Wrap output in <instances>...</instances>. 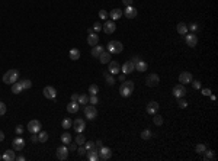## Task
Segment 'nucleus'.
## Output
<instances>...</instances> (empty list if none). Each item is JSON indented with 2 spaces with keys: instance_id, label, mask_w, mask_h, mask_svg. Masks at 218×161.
<instances>
[{
  "instance_id": "obj_59",
  "label": "nucleus",
  "mask_w": 218,
  "mask_h": 161,
  "mask_svg": "<svg viewBox=\"0 0 218 161\" xmlns=\"http://www.w3.org/2000/svg\"><path fill=\"white\" fill-rule=\"evenodd\" d=\"M77 99H79V95H77V93H74V95L71 96V100L73 102H77Z\"/></svg>"
},
{
  "instance_id": "obj_19",
  "label": "nucleus",
  "mask_w": 218,
  "mask_h": 161,
  "mask_svg": "<svg viewBox=\"0 0 218 161\" xmlns=\"http://www.w3.org/2000/svg\"><path fill=\"white\" fill-rule=\"evenodd\" d=\"M119 70H121V67H119V64H118L116 61H109L108 71L111 73V74H118V73H119Z\"/></svg>"
},
{
  "instance_id": "obj_17",
  "label": "nucleus",
  "mask_w": 218,
  "mask_h": 161,
  "mask_svg": "<svg viewBox=\"0 0 218 161\" xmlns=\"http://www.w3.org/2000/svg\"><path fill=\"white\" fill-rule=\"evenodd\" d=\"M158 109H160V105H158L157 102H150L148 105H147V113L148 115H156L158 112Z\"/></svg>"
},
{
  "instance_id": "obj_27",
  "label": "nucleus",
  "mask_w": 218,
  "mask_h": 161,
  "mask_svg": "<svg viewBox=\"0 0 218 161\" xmlns=\"http://www.w3.org/2000/svg\"><path fill=\"white\" fill-rule=\"evenodd\" d=\"M68 57H70V60L77 61L80 58V51L77 49V48H71V49H70V52H68Z\"/></svg>"
},
{
  "instance_id": "obj_20",
  "label": "nucleus",
  "mask_w": 218,
  "mask_h": 161,
  "mask_svg": "<svg viewBox=\"0 0 218 161\" xmlns=\"http://www.w3.org/2000/svg\"><path fill=\"white\" fill-rule=\"evenodd\" d=\"M79 109H80V105L77 103V102H70L68 105H67V112L68 113H77L79 112Z\"/></svg>"
},
{
  "instance_id": "obj_54",
  "label": "nucleus",
  "mask_w": 218,
  "mask_h": 161,
  "mask_svg": "<svg viewBox=\"0 0 218 161\" xmlns=\"http://www.w3.org/2000/svg\"><path fill=\"white\" fill-rule=\"evenodd\" d=\"M76 148H77V144H76V142H74V144H73V142L68 144V151H70V149H71V151H74Z\"/></svg>"
},
{
  "instance_id": "obj_35",
  "label": "nucleus",
  "mask_w": 218,
  "mask_h": 161,
  "mask_svg": "<svg viewBox=\"0 0 218 161\" xmlns=\"http://www.w3.org/2000/svg\"><path fill=\"white\" fill-rule=\"evenodd\" d=\"M153 137V132L148 131V129H144V131L141 132V139H144V141H148V139H151Z\"/></svg>"
},
{
  "instance_id": "obj_36",
  "label": "nucleus",
  "mask_w": 218,
  "mask_h": 161,
  "mask_svg": "<svg viewBox=\"0 0 218 161\" xmlns=\"http://www.w3.org/2000/svg\"><path fill=\"white\" fill-rule=\"evenodd\" d=\"M105 78H106V83L109 86H112V84H115V78H114V74H111L109 71L105 73Z\"/></svg>"
},
{
  "instance_id": "obj_5",
  "label": "nucleus",
  "mask_w": 218,
  "mask_h": 161,
  "mask_svg": "<svg viewBox=\"0 0 218 161\" xmlns=\"http://www.w3.org/2000/svg\"><path fill=\"white\" fill-rule=\"evenodd\" d=\"M26 129L31 132V134H38V132L42 129V125H41V122L39 120H29V123H28V126H26Z\"/></svg>"
},
{
  "instance_id": "obj_23",
  "label": "nucleus",
  "mask_w": 218,
  "mask_h": 161,
  "mask_svg": "<svg viewBox=\"0 0 218 161\" xmlns=\"http://www.w3.org/2000/svg\"><path fill=\"white\" fill-rule=\"evenodd\" d=\"M121 16H122V10L121 9H118V7L109 12V18H111V20H118Z\"/></svg>"
},
{
  "instance_id": "obj_52",
  "label": "nucleus",
  "mask_w": 218,
  "mask_h": 161,
  "mask_svg": "<svg viewBox=\"0 0 218 161\" xmlns=\"http://www.w3.org/2000/svg\"><path fill=\"white\" fill-rule=\"evenodd\" d=\"M188 29H191V30H192V32L195 34V32L198 30V23H195V22H194V23H191V25L188 26Z\"/></svg>"
},
{
  "instance_id": "obj_61",
  "label": "nucleus",
  "mask_w": 218,
  "mask_h": 161,
  "mask_svg": "<svg viewBox=\"0 0 218 161\" xmlns=\"http://www.w3.org/2000/svg\"><path fill=\"white\" fill-rule=\"evenodd\" d=\"M16 160L18 161H25V155H19V157H16Z\"/></svg>"
},
{
  "instance_id": "obj_45",
  "label": "nucleus",
  "mask_w": 218,
  "mask_h": 161,
  "mask_svg": "<svg viewBox=\"0 0 218 161\" xmlns=\"http://www.w3.org/2000/svg\"><path fill=\"white\" fill-rule=\"evenodd\" d=\"M97 102H99L97 96H96V95H90V97H89V103L95 106V105H97Z\"/></svg>"
},
{
  "instance_id": "obj_40",
  "label": "nucleus",
  "mask_w": 218,
  "mask_h": 161,
  "mask_svg": "<svg viewBox=\"0 0 218 161\" xmlns=\"http://www.w3.org/2000/svg\"><path fill=\"white\" fill-rule=\"evenodd\" d=\"M20 84H22L24 90L31 89V87H32V81H31V80H28V78H26V80H22V81H20Z\"/></svg>"
},
{
  "instance_id": "obj_12",
  "label": "nucleus",
  "mask_w": 218,
  "mask_h": 161,
  "mask_svg": "<svg viewBox=\"0 0 218 161\" xmlns=\"http://www.w3.org/2000/svg\"><path fill=\"white\" fill-rule=\"evenodd\" d=\"M122 15H125L127 19H134V18H137L138 10L134 6H125V10H122Z\"/></svg>"
},
{
  "instance_id": "obj_47",
  "label": "nucleus",
  "mask_w": 218,
  "mask_h": 161,
  "mask_svg": "<svg viewBox=\"0 0 218 161\" xmlns=\"http://www.w3.org/2000/svg\"><path fill=\"white\" fill-rule=\"evenodd\" d=\"M93 30H95V32H100V30H102V23H100V22H95V23H93Z\"/></svg>"
},
{
  "instance_id": "obj_33",
  "label": "nucleus",
  "mask_w": 218,
  "mask_h": 161,
  "mask_svg": "<svg viewBox=\"0 0 218 161\" xmlns=\"http://www.w3.org/2000/svg\"><path fill=\"white\" fill-rule=\"evenodd\" d=\"M38 141H39V142H47V141H48V134L41 129V131L38 132Z\"/></svg>"
},
{
  "instance_id": "obj_8",
  "label": "nucleus",
  "mask_w": 218,
  "mask_h": 161,
  "mask_svg": "<svg viewBox=\"0 0 218 161\" xmlns=\"http://www.w3.org/2000/svg\"><path fill=\"white\" fill-rule=\"evenodd\" d=\"M73 128H74V131L80 134V132H83L86 129V122L85 119H82V118H77V119L73 120Z\"/></svg>"
},
{
  "instance_id": "obj_38",
  "label": "nucleus",
  "mask_w": 218,
  "mask_h": 161,
  "mask_svg": "<svg viewBox=\"0 0 218 161\" xmlns=\"http://www.w3.org/2000/svg\"><path fill=\"white\" fill-rule=\"evenodd\" d=\"M153 122H154V125H157V126L163 125V116L156 113V115H154V118H153Z\"/></svg>"
},
{
  "instance_id": "obj_51",
  "label": "nucleus",
  "mask_w": 218,
  "mask_h": 161,
  "mask_svg": "<svg viewBox=\"0 0 218 161\" xmlns=\"http://www.w3.org/2000/svg\"><path fill=\"white\" fill-rule=\"evenodd\" d=\"M24 129H25V128L22 125H18L16 128H15V132H16L18 135H22V134H24Z\"/></svg>"
},
{
  "instance_id": "obj_13",
  "label": "nucleus",
  "mask_w": 218,
  "mask_h": 161,
  "mask_svg": "<svg viewBox=\"0 0 218 161\" xmlns=\"http://www.w3.org/2000/svg\"><path fill=\"white\" fill-rule=\"evenodd\" d=\"M185 41H186V44H188V47L194 48L196 44H198V36L195 35L194 32H188L186 35H185Z\"/></svg>"
},
{
  "instance_id": "obj_44",
  "label": "nucleus",
  "mask_w": 218,
  "mask_h": 161,
  "mask_svg": "<svg viewBox=\"0 0 218 161\" xmlns=\"http://www.w3.org/2000/svg\"><path fill=\"white\" fill-rule=\"evenodd\" d=\"M177 106L180 107V109H186V107H188V102L183 100V97H180L179 102H177Z\"/></svg>"
},
{
  "instance_id": "obj_41",
  "label": "nucleus",
  "mask_w": 218,
  "mask_h": 161,
  "mask_svg": "<svg viewBox=\"0 0 218 161\" xmlns=\"http://www.w3.org/2000/svg\"><path fill=\"white\" fill-rule=\"evenodd\" d=\"M85 148H86V151H92V149H95L96 147H95V142H93V141H86Z\"/></svg>"
},
{
  "instance_id": "obj_39",
  "label": "nucleus",
  "mask_w": 218,
  "mask_h": 161,
  "mask_svg": "<svg viewBox=\"0 0 218 161\" xmlns=\"http://www.w3.org/2000/svg\"><path fill=\"white\" fill-rule=\"evenodd\" d=\"M77 103H79V105H87V103H89V96H86V95L79 96V99H77Z\"/></svg>"
},
{
  "instance_id": "obj_42",
  "label": "nucleus",
  "mask_w": 218,
  "mask_h": 161,
  "mask_svg": "<svg viewBox=\"0 0 218 161\" xmlns=\"http://www.w3.org/2000/svg\"><path fill=\"white\" fill-rule=\"evenodd\" d=\"M89 93L90 95H97L99 93V87H97L96 84H90L89 86Z\"/></svg>"
},
{
  "instance_id": "obj_58",
  "label": "nucleus",
  "mask_w": 218,
  "mask_h": 161,
  "mask_svg": "<svg viewBox=\"0 0 218 161\" xmlns=\"http://www.w3.org/2000/svg\"><path fill=\"white\" fill-rule=\"evenodd\" d=\"M125 76H127V74H124V73H122V74H119V81H125Z\"/></svg>"
},
{
  "instance_id": "obj_9",
  "label": "nucleus",
  "mask_w": 218,
  "mask_h": 161,
  "mask_svg": "<svg viewBox=\"0 0 218 161\" xmlns=\"http://www.w3.org/2000/svg\"><path fill=\"white\" fill-rule=\"evenodd\" d=\"M85 116L89 120H93L97 116V110H96V107L93 106V105H89V106H86L85 107Z\"/></svg>"
},
{
  "instance_id": "obj_18",
  "label": "nucleus",
  "mask_w": 218,
  "mask_h": 161,
  "mask_svg": "<svg viewBox=\"0 0 218 161\" xmlns=\"http://www.w3.org/2000/svg\"><path fill=\"white\" fill-rule=\"evenodd\" d=\"M121 70L124 74H131V73L135 70V66H134L133 61H127V63H124V66L121 67Z\"/></svg>"
},
{
  "instance_id": "obj_53",
  "label": "nucleus",
  "mask_w": 218,
  "mask_h": 161,
  "mask_svg": "<svg viewBox=\"0 0 218 161\" xmlns=\"http://www.w3.org/2000/svg\"><path fill=\"white\" fill-rule=\"evenodd\" d=\"M31 142L32 144L39 142V141H38V134H32V137H31Z\"/></svg>"
},
{
  "instance_id": "obj_28",
  "label": "nucleus",
  "mask_w": 218,
  "mask_h": 161,
  "mask_svg": "<svg viewBox=\"0 0 218 161\" xmlns=\"http://www.w3.org/2000/svg\"><path fill=\"white\" fill-rule=\"evenodd\" d=\"M87 160L89 161H97L99 160V154H97V148L87 151Z\"/></svg>"
},
{
  "instance_id": "obj_55",
  "label": "nucleus",
  "mask_w": 218,
  "mask_h": 161,
  "mask_svg": "<svg viewBox=\"0 0 218 161\" xmlns=\"http://www.w3.org/2000/svg\"><path fill=\"white\" fill-rule=\"evenodd\" d=\"M122 3H124L125 6H133L134 0H122Z\"/></svg>"
},
{
  "instance_id": "obj_4",
  "label": "nucleus",
  "mask_w": 218,
  "mask_h": 161,
  "mask_svg": "<svg viewBox=\"0 0 218 161\" xmlns=\"http://www.w3.org/2000/svg\"><path fill=\"white\" fill-rule=\"evenodd\" d=\"M97 154H99V160H102V161H106L109 160L111 157H112V149L108 148V147H100V148L97 149Z\"/></svg>"
},
{
  "instance_id": "obj_37",
  "label": "nucleus",
  "mask_w": 218,
  "mask_h": 161,
  "mask_svg": "<svg viewBox=\"0 0 218 161\" xmlns=\"http://www.w3.org/2000/svg\"><path fill=\"white\" fill-rule=\"evenodd\" d=\"M61 126L64 128V129H70V126H73V120L70 118H66V119H63L61 122Z\"/></svg>"
},
{
  "instance_id": "obj_63",
  "label": "nucleus",
  "mask_w": 218,
  "mask_h": 161,
  "mask_svg": "<svg viewBox=\"0 0 218 161\" xmlns=\"http://www.w3.org/2000/svg\"><path fill=\"white\" fill-rule=\"evenodd\" d=\"M0 160H2V154H0Z\"/></svg>"
},
{
  "instance_id": "obj_34",
  "label": "nucleus",
  "mask_w": 218,
  "mask_h": 161,
  "mask_svg": "<svg viewBox=\"0 0 218 161\" xmlns=\"http://www.w3.org/2000/svg\"><path fill=\"white\" fill-rule=\"evenodd\" d=\"M76 144L77 145H85V142H86V138H85V135H83V132H80V134H77V137H76Z\"/></svg>"
},
{
  "instance_id": "obj_31",
  "label": "nucleus",
  "mask_w": 218,
  "mask_h": 161,
  "mask_svg": "<svg viewBox=\"0 0 218 161\" xmlns=\"http://www.w3.org/2000/svg\"><path fill=\"white\" fill-rule=\"evenodd\" d=\"M60 138H61V142L64 144V145H68V144L73 141L71 135H70V132H64V134H63Z\"/></svg>"
},
{
  "instance_id": "obj_46",
  "label": "nucleus",
  "mask_w": 218,
  "mask_h": 161,
  "mask_svg": "<svg viewBox=\"0 0 218 161\" xmlns=\"http://www.w3.org/2000/svg\"><path fill=\"white\" fill-rule=\"evenodd\" d=\"M205 149H206V147L204 144H198V145H196V152H198V154H204Z\"/></svg>"
},
{
  "instance_id": "obj_30",
  "label": "nucleus",
  "mask_w": 218,
  "mask_h": 161,
  "mask_svg": "<svg viewBox=\"0 0 218 161\" xmlns=\"http://www.w3.org/2000/svg\"><path fill=\"white\" fill-rule=\"evenodd\" d=\"M215 158H217V157H215V154H214V151H211V149H205V151H204V160L214 161Z\"/></svg>"
},
{
  "instance_id": "obj_32",
  "label": "nucleus",
  "mask_w": 218,
  "mask_h": 161,
  "mask_svg": "<svg viewBox=\"0 0 218 161\" xmlns=\"http://www.w3.org/2000/svg\"><path fill=\"white\" fill-rule=\"evenodd\" d=\"M22 90H24V87H22L20 81H16V83L12 84V93H15V95H19V93H22Z\"/></svg>"
},
{
  "instance_id": "obj_1",
  "label": "nucleus",
  "mask_w": 218,
  "mask_h": 161,
  "mask_svg": "<svg viewBox=\"0 0 218 161\" xmlns=\"http://www.w3.org/2000/svg\"><path fill=\"white\" fill-rule=\"evenodd\" d=\"M134 81H122V84L119 86V93L122 97H129L134 91Z\"/></svg>"
},
{
  "instance_id": "obj_49",
  "label": "nucleus",
  "mask_w": 218,
  "mask_h": 161,
  "mask_svg": "<svg viewBox=\"0 0 218 161\" xmlns=\"http://www.w3.org/2000/svg\"><path fill=\"white\" fill-rule=\"evenodd\" d=\"M77 154H79V155H86V154H87V151H86V148H85V145H80L79 149H77Z\"/></svg>"
},
{
  "instance_id": "obj_21",
  "label": "nucleus",
  "mask_w": 218,
  "mask_h": 161,
  "mask_svg": "<svg viewBox=\"0 0 218 161\" xmlns=\"http://www.w3.org/2000/svg\"><path fill=\"white\" fill-rule=\"evenodd\" d=\"M2 160H3V161H15V160H16L15 151H12V149H7L6 152L2 155Z\"/></svg>"
},
{
  "instance_id": "obj_25",
  "label": "nucleus",
  "mask_w": 218,
  "mask_h": 161,
  "mask_svg": "<svg viewBox=\"0 0 218 161\" xmlns=\"http://www.w3.org/2000/svg\"><path fill=\"white\" fill-rule=\"evenodd\" d=\"M99 61H100L102 64H109V61H111V52H109V51H103V52L99 55Z\"/></svg>"
},
{
  "instance_id": "obj_50",
  "label": "nucleus",
  "mask_w": 218,
  "mask_h": 161,
  "mask_svg": "<svg viewBox=\"0 0 218 161\" xmlns=\"http://www.w3.org/2000/svg\"><path fill=\"white\" fill-rule=\"evenodd\" d=\"M5 113H6V105L3 102H0V116H3Z\"/></svg>"
},
{
  "instance_id": "obj_15",
  "label": "nucleus",
  "mask_w": 218,
  "mask_h": 161,
  "mask_svg": "<svg viewBox=\"0 0 218 161\" xmlns=\"http://www.w3.org/2000/svg\"><path fill=\"white\" fill-rule=\"evenodd\" d=\"M192 80H194V78H192V74L189 71H183L179 74V81H180V84H189Z\"/></svg>"
},
{
  "instance_id": "obj_7",
  "label": "nucleus",
  "mask_w": 218,
  "mask_h": 161,
  "mask_svg": "<svg viewBox=\"0 0 218 161\" xmlns=\"http://www.w3.org/2000/svg\"><path fill=\"white\" fill-rule=\"evenodd\" d=\"M158 83H160V77H158V74H154V73L147 76V78H145V84L148 87H156V86H158Z\"/></svg>"
},
{
  "instance_id": "obj_16",
  "label": "nucleus",
  "mask_w": 218,
  "mask_h": 161,
  "mask_svg": "<svg viewBox=\"0 0 218 161\" xmlns=\"http://www.w3.org/2000/svg\"><path fill=\"white\" fill-rule=\"evenodd\" d=\"M25 148V139L20 137H16L13 139V149L15 151H22Z\"/></svg>"
},
{
  "instance_id": "obj_11",
  "label": "nucleus",
  "mask_w": 218,
  "mask_h": 161,
  "mask_svg": "<svg viewBox=\"0 0 218 161\" xmlns=\"http://www.w3.org/2000/svg\"><path fill=\"white\" fill-rule=\"evenodd\" d=\"M116 29L115 20H105V25H102V30H105V34H114Z\"/></svg>"
},
{
  "instance_id": "obj_48",
  "label": "nucleus",
  "mask_w": 218,
  "mask_h": 161,
  "mask_svg": "<svg viewBox=\"0 0 218 161\" xmlns=\"http://www.w3.org/2000/svg\"><path fill=\"white\" fill-rule=\"evenodd\" d=\"M109 16V13L106 10H99V18L102 19V20H106V18Z\"/></svg>"
},
{
  "instance_id": "obj_60",
  "label": "nucleus",
  "mask_w": 218,
  "mask_h": 161,
  "mask_svg": "<svg viewBox=\"0 0 218 161\" xmlns=\"http://www.w3.org/2000/svg\"><path fill=\"white\" fill-rule=\"evenodd\" d=\"M138 60H140V57H137V55H134V57H133V60H131V61H133L134 64H135V63H137Z\"/></svg>"
},
{
  "instance_id": "obj_43",
  "label": "nucleus",
  "mask_w": 218,
  "mask_h": 161,
  "mask_svg": "<svg viewBox=\"0 0 218 161\" xmlns=\"http://www.w3.org/2000/svg\"><path fill=\"white\" fill-rule=\"evenodd\" d=\"M191 83H192V87H194L195 90H201V89H202V84H201L199 80H192Z\"/></svg>"
},
{
  "instance_id": "obj_26",
  "label": "nucleus",
  "mask_w": 218,
  "mask_h": 161,
  "mask_svg": "<svg viewBox=\"0 0 218 161\" xmlns=\"http://www.w3.org/2000/svg\"><path fill=\"white\" fill-rule=\"evenodd\" d=\"M105 51V47H102V45H95V47L92 48V55L95 57V58H99V55Z\"/></svg>"
},
{
  "instance_id": "obj_29",
  "label": "nucleus",
  "mask_w": 218,
  "mask_h": 161,
  "mask_svg": "<svg viewBox=\"0 0 218 161\" xmlns=\"http://www.w3.org/2000/svg\"><path fill=\"white\" fill-rule=\"evenodd\" d=\"M176 30H177V34H180V35H186L189 29H188V26H186V23L180 22V23H177V28H176Z\"/></svg>"
},
{
  "instance_id": "obj_14",
  "label": "nucleus",
  "mask_w": 218,
  "mask_h": 161,
  "mask_svg": "<svg viewBox=\"0 0 218 161\" xmlns=\"http://www.w3.org/2000/svg\"><path fill=\"white\" fill-rule=\"evenodd\" d=\"M42 93H44V96H45L47 99H51V100L57 97V90H55L53 86H47V87L42 90Z\"/></svg>"
},
{
  "instance_id": "obj_10",
  "label": "nucleus",
  "mask_w": 218,
  "mask_h": 161,
  "mask_svg": "<svg viewBox=\"0 0 218 161\" xmlns=\"http://www.w3.org/2000/svg\"><path fill=\"white\" fill-rule=\"evenodd\" d=\"M57 158L61 161H66L67 158H68V148H67L64 144L57 148Z\"/></svg>"
},
{
  "instance_id": "obj_22",
  "label": "nucleus",
  "mask_w": 218,
  "mask_h": 161,
  "mask_svg": "<svg viewBox=\"0 0 218 161\" xmlns=\"http://www.w3.org/2000/svg\"><path fill=\"white\" fill-rule=\"evenodd\" d=\"M134 66H135V70H137V71H140V73H144L145 70L148 68V64H147L145 61H141V60H138L135 64H134Z\"/></svg>"
},
{
  "instance_id": "obj_57",
  "label": "nucleus",
  "mask_w": 218,
  "mask_h": 161,
  "mask_svg": "<svg viewBox=\"0 0 218 161\" xmlns=\"http://www.w3.org/2000/svg\"><path fill=\"white\" fill-rule=\"evenodd\" d=\"M102 145H103V144H102V141H100V139H97L96 142H95V147H96L97 149L100 148V147H102Z\"/></svg>"
},
{
  "instance_id": "obj_6",
  "label": "nucleus",
  "mask_w": 218,
  "mask_h": 161,
  "mask_svg": "<svg viewBox=\"0 0 218 161\" xmlns=\"http://www.w3.org/2000/svg\"><path fill=\"white\" fill-rule=\"evenodd\" d=\"M186 87H185V84H176L175 87H173V96H175L176 99H180V97H185L186 96Z\"/></svg>"
},
{
  "instance_id": "obj_2",
  "label": "nucleus",
  "mask_w": 218,
  "mask_h": 161,
  "mask_svg": "<svg viewBox=\"0 0 218 161\" xmlns=\"http://www.w3.org/2000/svg\"><path fill=\"white\" fill-rule=\"evenodd\" d=\"M19 78V70H9V71L5 73V76H3V83L6 84H10L12 86L13 83H16Z\"/></svg>"
},
{
  "instance_id": "obj_24",
  "label": "nucleus",
  "mask_w": 218,
  "mask_h": 161,
  "mask_svg": "<svg viewBox=\"0 0 218 161\" xmlns=\"http://www.w3.org/2000/svg\"><path fill=\"white\" fill-rule=\"evenodd\" d=\"M97 42H99V36L96 35V34H89V36H87V44L90 45V47H95V45H97Z\"/></svg>"
},
{
  "instance_id": "obj_3",
  "label": "nucleus",
  "mask_w": 218,
  "mask_h": 161,
  "mask_svg": "<svg viewBox=\"0 0 218 161\" xmlns=\"http://www.w3.org/2000/svg\"><path fill=\"white\" fill-rule=\"evenodd\" d=\"M122 49H124L122 42H119V41H111V42H108V51L111 54H121Z\"/></svg>"
},
{
  "instance_id": "obj_62",
  "label": "nucleus",
  "mask_w": 218,
  "mask_h": 161,
  "mask_svg": "<svg viewBox=\"0 0 218 161\" xmlns=\"http://www.w3.org/2000/svg\"><path fill=\"white\" fill-rule=\"evenodd\" d=\"M3 139H5V134H3V132L0 131V142H2Z\"/></svg>"
},
{
  "instance_id": "obj_56",
  "label": "nucleus",
  "mask_w": 218,
  "mask_h": 161,
  "mask_svg": "<svg viewBox=\"0 0 218 161\" xmlns=\"http://www.w3.org/2000/svg\"><path fill=\"white\" fill-rule=\"evenodd\" d=\"M211 93H212V91L209 89H202V95H204V96H209Z\"/></svg>"
}]
</instances>
